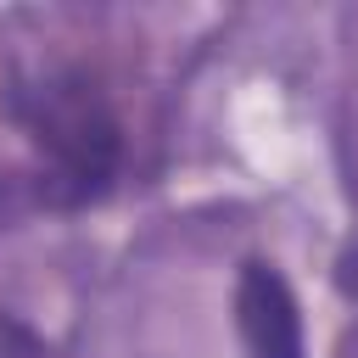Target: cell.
Wrapping results in <instances>:
<instances>
[{"mask_svg":"<svg viewBox=\"0 0 358 358\" xmlns=\"http://www.w3.org/2000/svg\"><path fill=\"white\" fill-rule=\"evenodd\" d=\"M17 117L34 140V190L39 201L73 207L90 201L112 168H117V123L101 101V90L84 73H45L22 90Z\"/></svg>","mask_w":358,"mask_h":358,"instance_id":"obj_1","label":"cell"},{"mask_svg":"<svg viewBox=\"0 0 358 358\" xmlns=\"http://www.w3.org/2000/svg\"><path fill=\"white\" fill-rule=\"evenodd\" d=\"M235 324L252 358H302V319L285 280L268 263H246L235 285Z\"/></svg>","mask_w":358,"mask_h":358,"instance_id":"obj_2","label":"cell"},{"mask_svg":"<svg viewBox=\"0 0 358 358\" xmlns=\"http://www.w3.org/2000/svg\"><path fill=\"white\" fill-rule=\"evenodd\" d=\"M0 358H45L39 341H34V330H22L11 313H0Z\"/></svg>","mask_w":358,"mask_h":358,"instance_id":"obj_3","label":"cell"}]
</instances>
